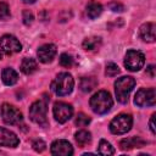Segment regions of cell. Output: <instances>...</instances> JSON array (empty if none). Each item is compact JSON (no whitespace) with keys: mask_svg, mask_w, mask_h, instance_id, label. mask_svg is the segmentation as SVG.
I'll use <instances>...</instances> for the list:
<instances>
[{"mask_svg":"<svg viewBox=\"0 0 156 156\" xmlns=\"http://www.w3.org/2000/svg\"><path fill=\"white\" fill-rule=\"evenodd\" d=\"M18 144H20V139L13 132L0 127V146L16 147Z\"/></svg>","mask_w":156,"mask_h":156,"instance_id":"cell-12","label":"cell"},{"mask_svg":"<svg viewBox=\"0 0 156 156\" xmlns=\"http://www.w3.org/2000/svg\"><path fill=\"white\" fill-rule=\"evenodd\" d=\"M85 10H87L88 17L91 18V20L98 18V17L102 13V6H101V4L96 2V1H90V2L87 5V9H85Z\"/></svg>","mask_w":156,"mask_h":156,"instance_id":"cell-19","label":"cell"},{"mask_svg":"<svg viewBox=\"0 0 156 156\" xmlns=\"http://www.w3.org/2000/svg\"><path fill=\"white\" fill-rule=\"evenodd\" d=\"M24 4H33V2H35L37 0H22Z\"/></svg>","mask_w":156,"mask_h":156,"instance_id":"cell-32","label":"cell"},{"mask_svg":"<svg viewBox=\"0 0 156 156\" xmlns=\"http://www.w3.org/2000/svg\"><path fill=\"white\" fill-rule=\"evenodd\" d=\"M90 107L91 110L98 113V115H105L107 113L112 105H113V101H112V98H111V94L106 90H99L98 93H95L91 98H90Z\"/></svg>","mask_w":156,"mask_h":156,"instance_id":"cell-1","label":"cell"},{"mask_svg":"<svg viewBox=\"0 0 156 156\" xmlns=\"http://www.w3.org/2000/svg\"><path fill=\"white\" fill-rule=\"evenodd\" d=\"M89 123H90V117L89 116H87V115H84L82 112L77 115V117H76V126H78V127H85Z\"/></svg>","mask_w":156,"mask_h":156,"instance_id":"cell-25","label":"cell"},{"mask_svg":"<svg viewBox=\"0 0 156 156\" xmlns=\"http://www.w3.org/2000/svg\"><path fill=\"white\" fill-rule=\"evenodd\" d=\"M46 102H48V99H44V100H38L35 102H33L29 107V118L41 126V127H45L48 126V118H46V112H48V107H46Z\"/></svg>","mask_w":156,"mask_h":156,"instance_id":"cell-4","label":"cell"},{"mask_svg":"<svg viewBox=\"0 0 156 156\" xmlns=\"http://www.w3.org/2000/svg\"><path fill=\"white\" fill-rule=\"evenodd\" d=\"M134 85H135V79L129 76L121 77L116 80V83H115L116 98L121 104H126L128 101L129 94L132 93Z\"/></svg>","mask_w":156,"mask_h":156,"instance_id":"cell-3","label":"cell"},{"mask_svg":"<svg viewBox=\"0 0 156 156\" xmlns=\"http://www.w3.org/2000/svg\"><path fill=\"white\" fill-rule=\"evenodd\" d=\"M1 79L5 85H13L18 80V74L13 68L6 67V68H4L2 73H1Z\"/></svg>","mask_w":156,"mask_h":156,"instance_id":"cell-16","label":"cell"},{"mask_svg":"<svg viewBox=\"0 0 156 156\" xmlns=\"http://www.w3.org/2000/svg\"><path fill=\"white\" fill-rule=\"evenodd\" d=\"M32 146H33V149H34L37 152H43V151L46 149V144H45V141L41 140V139H35V140L33 141Z\"/></svg>","mask_w":156,"mask_h":156,"instance_id":"cell-27","label":"cell"},{"mask_svg":"<svg viewBox=\"0 0 156 156\" xmlns=\"http://www.w3.org/2000/svg\"><path fill=\"white\" fill-rule=\"evenodd\" d=\"M108 7H110V10H112L115 12H122L124 10V6L122 4H119V2H111L108 5Z\"/></svg>","mask_w":156,"mask_h":156,"instance_id":"cell-29","label":"cell"},{"mask_svg":"<svg viewBox=\"0 0 156 156\" xmlns=\"http://www.w3.org/2000/svg\"><path fill=\"white\" fill-rule=\"evenodd\" d=\"M22 49V44L20 40L10 34H5L0 38V50L6 55H12L20 52Z\"/></svg>","mask_w":156,"mask_h":156,"instance_id":"cell-9","label":"cell"},{"mask_svg":"<svg viewBox=\"0 0 156 156\" xmlns=\"http://www.w3.org/2000/svg\"><path fill=\"white\" fill-rule=\"evenodd\" d=\"M145 144H146L145 140H143L140 136L126 138V139H122L119 141V146H121L122 150H130V149H134V147H141Z\"/></svg>","mask_w":156,"mask_h":156,"instance_id":"cell-15","label":"cell"},{"mask_svg":"<svg viewBox=\"0 0 156 156\" xmlns=\"http://www.w3.org/2000/svg\"><path fill=\"white\" fill-rule=\"evenodd\" d=\"M105 73H106V76H108V77H115V76H117V74L119 73V67H118L116 63L110 62V63L106 65Z\"/></svg>","mask_w":156,"mask_h":156,"instance_id":"cell-24","label":"cell"},{"mask_svg":"<svg viewBox=\"0 0 156 156\" xmlns=\"http://www.w3.org/2000/svg\"><path fill=\"white\" fill-rule=\"evenodd\" d=\"M155 23L154 22H146L144 24H141L140 29H139V34L141 37V39L147 43H154L156 39V34H155Z\"/></svg>","mask_w":156,"mask_h":156,"instance_id":"cell-14","label":"cell"},{"mask_svg":"<svg viewBox=\"0 0 156 156\" xmlns=\"http://www.w3.org/2000/svg\"><path fill=\"white\" fill-rule=\"evenodd\" d=\"M1 117H2V121L10 126L20 124L23 119L22 112L17 107L9 105V104H4L1 106Z\"/></svg>","mask_w":156,"mask_h":156,"instance_id":"cell-8","label":"cell"},{"mask_svg":"<svg viewBox=\"0 0 156 156\" xmlns=\"http://www.w3.org/2000/svg\"><path fill=\"white\" fill-rule=\"evenodd\" d=\"M145 63V56L141 51L139 50H128L126 56H124V66L132 71L136 72L140 68H143Z\"/></svg>","mask_w":156,"mask_h":156,"instance_id":"cell-6","label":"cell"},{"mask_svg":"<svg viewBox=\"0 0 156 156\" xmlns=\"http://www.w3.org/2000/svg\"><path fill=\"white\" fill-rule=\"evenodd\" d=\"M1 58H2V51L0 50V60H1Z\"/></svg>","mask_w":156,"mask_h":156,"instance_id":"cell-33","label":"cell"},{"mask_svg":"<svg viewBox=\"0 0 156 156\" xmlns=\"http://www.w3.org/2000/svg\"><path fill=\"white\" fill-rule=\"evenodd\" d=\"M51 154L55 156H71L73 154V147L72 145L65 140V139H58L55 140L51 144Z\"/></svg>","mask_w":156,"mask_h":156,"instance_id":"cell-11","label":"cell"},{"mask_svg":"<svg viewBox=\"0 0 156 156\" xmlns=\"http://www.w3.org/2000/svg\"><path fill=\"white\" fill-rule=\"evenodd\" d=\"M56 52H57V50H56V46L54 44H44L38 49L37 55H38V58L40 62L49 63L54 60Z\"/></svg>","mask_w":156,"mask_h":156,"instance_id":"cell-13","label":"cell"},{"mask_svg":"<svg viewBox=\"0 0 156 156\" xmlns=\"http://www.w3.org/2000/svg\"><path fill=\"white\" fill-rule=\"evenodd\" d=\"M73 87H74V79L67 72L58 73L51 83L52 91L58 96H66L71 94L73 90Z\"/></svg>","mask_w":156,"mask_h":156,"instance_id":"cell-2","label":"cell"},{"mask_svg":"<svg viewBox=\"0 0 156 156\" xmlns=\"http://www.w3.org/2000/svg\"><path fill=\"white\" fill-rule=\"evenodd\" d=\"M101 45V39L99 37H90V38H85L83 40V49L84 50H89V51H93V50H96L99 49Z\"/></svg>","mask_w":156,"mask_h":156,"instance_id":"cell-20","label":"cell"},{"mask_svg":"<svg viewBox=\"0 0 156 156\" xmlns=\"http://www.w3.org/2000/svg\"><path fill=\"white\" fill-rule=\"evenodd\" d=\"M155 117H156V115L154 113V115L151 116V118H150V122H149V124H150V130H151L152 134L156 133V129H155Z\"/></svg>","mask_w":156,"mask_h":156,"instance_id":"cell-30","label":"cell"},{"mask_svg":"<svg viewBox=\"0 0 156 156\" xmlns=\"http://www.w3.org/2000/svg\"><path fill=\"white\" fill-rule=\"evenodd\" d=\"M133 126V117L128 113H121L116 116L110 123V130L112 134H124L130 130Z\"/></svg>","mask_w":156,"mask_h":156,"instance_id":"cell-5","label":"cell"},{"mask_svg":"<svg viewBox=\"0 0 156 156\" xmlns=\"http://www.w3.org/2000/svg\"><path fill=\"white\" fill-rule=\"evenodd\" d=\"M60 65H61L62 67H65V68L72 67V65H73V58H72V56H71L69 54H66V52L61 54V55H60Z\"/></svg>","mask_w":156,"mask_h":156,"instance_id":"cell-23","label":"cell"},{"mask_svg":"<svg viewBox=\"0 0 156 156\" xmlns=\"http://www.w3.org/2000/svg\"><path fill=\"white\" fill-rule=\"evenodd\" d=\"M37 69H38V63H37V61L34 58H32V57L23 58V61L21 63V71H22V73L29 76V74H33Z\"/></svg>","mask_w":156,"mask_h":156,"instance_id":"cell-17","label":"cell"},{"mask_svg":"<svg viewBox=\"0 0 156 156\" xmlns=\"http://www.w3.org/2000/svg\"><path fill=\"white\" fill-rule=\"evenodd\" d=\"M146 73H147L151 78H154V77H155V66H154V65H150V66L146 68Z\"/></svg>","mask_w":156,"mask_h":156,"instance_id":"cell-31","label":"cell"},{"mask_svg":"<svg viewBox=\"0 0 156 156\" xmlns=\"http://www.w3.org/2000/svg\"><path fill=\"white\" fill-rule=\"evenodd\" d=\"M11 16L10 7L6 2H0V20H7Z\"/></svg>","mask_w":156,"mask_h":156,"instance_id":"cell-26","label":"cell"},{"mask_svg":"<svg viewBox=\"0 0 156 156\" xmlns=\"http://www.w3.org/2000/svg\"><path fill=\"white\" fill-rule=\"evenodd\" d=\"M98 152L101 154V155H107L108 156V155H113L115 154V149L107 140L101 139L100 143H99V146H98Z\"/></svg>","mask_w":156,"mask_h":156,"instance_id":"cell-22","label":"cell"},{"mask_svg":"<svg viewBox=\"0 0 156 156\" xmlns=\"http://www.w3.org/2000/svg\"><path fill=\"white\" fill-rule=\"evenodd\" d=\"M22 18H23V23L27 24V26H29V24H32V22H33V20H34V16H33V13H32L30 11L24 10Z\"/></svg>","mask_w":156,"mask_h":156,"instance_id":"cell-28","label":"cell"},{"mask_svg":"<svg viewBox=\"0 0 156 156\" xmlns=\"http://www.w3.org/2000/svg\"><path fill=\"white\" fill-rule=\"evenodd\" d=\"M96 85H98V82H96V79H95L94 77H84V78H82V80H80L79 88H80L82 91L89 93V91H91Z\"/></svg>","mask_w":156,"mask_h":156,"instance_id":"cell-21","label":"cell"},{"mask_svg":"<svg viewBox=\"0 0 156 156\" xmlns=\"http://www.w3.org/2000/svg\"><path fill=\"white\" fill-rule=\"evenodd\" d=\"M52 113H54L55 119L58 123H65L73 116V107L67 102L60 101V102H56L54 105Z\"/></svg>","mask_w":156,"mask_h":156,"instance_id":"cell-10","label":"cell"},{"mask_svg":"<svg viewBox=\"0 0 156 156\" xmlns=\"http://www.w3.org/2000/svg\"><path fill=\"white\" fill-rule=\"evenodd\" d=\"M74 139H76L79 147H84V146H87L91 143V134L88 130L82 129V130H78L74 134Z\"/></svg>","mask_w":156,"mask_h":156,"instance_id":"cell-18","label":"cell"},{"mask_svg":"<svg viewBox=\"0 0 156 156\" xmlns=\"http://www.w3.org/2000/svg\"><path fill=\"white\" fill-rule=\"evenodd\" d=\"M155 102H156V91L154 88L139 89L134 96V104L139 107L154 106Z\"/></svg>","mask_w":156,"mask_h":156,"instance_id":"cell-7","label":"cell"}]
</instances>
